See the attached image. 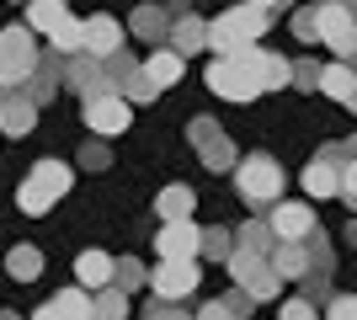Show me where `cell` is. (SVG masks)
Wrapping results in <instances>:
<instances>
[{
  "label": "cell",
  "instance_id": "1",
  "mask_svg": "<svg viewBox=\"0 0 357 320\" xmlns=\"http://www.w3.org/2000/svg\"><path fill=\"white\" fill-rule=\"evenodd\" d=\"M261 54L267 48H235V54H219V59L208 64V91L224 96V102H251V96H261Z\"/></svg>",
  "mask_w": 357,
  "mask_h": 320
},
{
  "label": "cell",
  "instance_id": "2",
  "mask_svg": "<svg viewBox=\"0 0 357 320\" xmlns=\"http://www.w3.org/2000/svg\"><path fill=\"white\" fill-rule=\"evenodd\" d=\"M70 187H75V171L64 166V160H38V166L27 171V182L16 187V208L38 219V213H48Z\"/></svg>",
  "mask_w": 357,
  "mask_h": 320
},
{
  "label": "cell",
  "instance_id": "3",
  "mask_svg": "<svg viewBox=\"0 0 357 320\" xmlns=\"http://www.w3.org/2000/svg\"><path fill=\"white\" fill-rule=\"evenodd\" d=\"M235 192L245 203H251V208H267V203H278L283 198V166H278V160H272V155H245V160H235Z\"/></svg>",
  "mask_w": 357,
  "mask_h": 320
},
{
  "label": "cell",
  "instance_id": "4",
  "mask_svg": "<svg viewBox=\"0 0 357 320\" xmlns=\"http://www.w3.org/2000/svg\"><path fill=\"white\" fill-rule=\"evenodd\" d=\"M267 27H272V11H261V6H235V11H224L219 22H208V48L213 54H235V48L256 43Z\"/></svg>",
  "mask_w": 357,
  "mask_h": 320
},
{
  "label": "cell",
  "instance_id": "5",
  "mask_svg": "<svg viewBox=\"0 0 357 320\" xmlns=\"http://www.w3.org/2000/svg\"><path fill=\"white\" fill-rule=\"evenodd\" d=\"M224 267H229V277H235L240 294H251V305H267V299H278V289H283V277L272 273L267 257H251V251H229L224 257Z\"/></svg>",
  "mask_w": 357,
  "mask_h": 320
},
{
  "label": "cell",
  "instance_id": "6",
  "mask_svg": "<svg viewBox=\"0 0 357 320\" xmlns=\"http://www.w3.org/2000/svg\"><path fill=\"white\" fill-rule=\"evenodd\" d=\"M32 59H38V32H27V27L0 32V91H16L22 75L32 70Z\"/></svg>",
  "mask_w": 357,
  "mask_h": 320
},
{
  "label": "cell",
  "instance_id": "7",
  "mask_svg": "<svg viewBox=\"0 0 357 320\" xmlns=\"http://www.w3.org/2000/svg\"><path fill=\"white\" fill-rule=\"evenodd\" d=\"M314 43L336 48V59H352L357 48V27H352V6H314Z\"/></svg>",
  "mask_w": 357,
  "mask_h": 320
},
{
  "label": "cell",
  "instance_id": "8",
  "mask_svg": "<svg viewBox=\"0 0 357 320\" xmlns=\"http://www.w3.org/2000/svg\"><path fill=\"white\" fill-rule=\"evenodd\" d=\"M298 182H304V192H310V198H336V192H342L347 203L357 198V187H352L357 171H352V160H347V166H331V160H320V155H314Z\"/></svg>",
  "mask_w": 357,
  "mask_h": 320
},
{
  "label": "cell",
  "instance_id": "9",
  "mask_svg": "<svg viewBox=\"0 0 357 320\" xmlns=\"http://www.w3.org/2000/svg\"><path fill=\"white\" fill-rule=\"evenodd\" d=\"M187 139H192L197 160H203L208 171H229V166L240 160V155H235V144L224 139V128H219L213 118H192V123H187Z\"/></svg>",
  "mask_w": 357,
  "mask_h": 320
},
{
  "label": "cell",
  "instance_id": "10",
  "mask_svg": "<svg viewBox=\"0 0 357 320\" xmlns=\"http://www.w3.org/2000/svg\"><path fill=\"white\" fill-rule=\"evenodd\" d=\"M144 283L155 289V299H187V294H197V261H160V267H144Z\"/></svg>",
  "mask_w": 357,
  "mask_h": 320
},
{
  "label": "cell",
  "instance_id": "11",
  "mask_svg": "<svg viewBox=\"0 0 357 320\" xmlns=\"http://www.w3.org/2000/svg\"><path fill=\"white\" fill-rule=\"evenodd\" d=\"M128 123H134V107L123 102L118 91H102V96H91V102H86V128H91V134L112 139V134H123Z\"/></svg>",
  "mask_w": 357,
  "mask_h": 320
},
{
  "label": "cell",
  "instance_id": "12",
  "mask_svg": "<svg viewBox=\"0 0 357 320\" xmlns=\"http://www.w3.org/2000/svg\"><path fill=\"white\" fill-rule=\"evenodd\" d=\"M59 86H70L75 96H102V91H112L107 86V75H102V59H91V54H64V64H59Z\"/></svg>",
  "mask_w": 357,
  "mask_h": 320
},
{
  "label": "cell",
  "instance_id": "13",
  "mask_svg": "<svg viewBox=\"0 0 357 320\" xmlns=\"http://www.w3.org/2000/svg\"><path fill=\"white\" fill-rule=\"evenodd\" d=\"M155 257L160 261H197V224L192 219H165L155 229Z\"/></svg>",
  "mask_w": 357,
  "mask_h": 320
},
{
  "label": "cell",
  "instance_id": "14",
  "mask_svg": "<svg viewBox=\"0 0 357 320\" xmlns=\"http://www.w3.org/2000/svg\"><path fill=\"white\" fill-rule=\"evenodd\" d=\"M59 64H64V54H54V48H48V54H38V59H32V70L22 75V86H16V91L27 96L32 107L54 102V91H59Z\"/></svg>",
  "mask_w": 357,
  "mask_h": 320
},
{
  "label": "cell",
  "instance_id": "15",
  "mask_svg": "<svg viewBox=\"0 0 357 320\" xmlns=\"http://www.w3.org/2000/svg\"><path fill=\"white\" fill-rule=\"evenodd\" d=\"M267 229H272V241H304V235H310L314 229V208L310 203H267Z\"/></svg>",
  "mask_w": 357,
  "mask_h": 320
},
{
  "label": "cell",
  "instance_id": "16",
  "mask_svg": "<svg viewBox=\"0 0 357 320\" xmlns=\"http://www.w3.org/2000/svg\"><path fill=\"white\" fill-rule=\"evenodd\" d=\"M139 70H144V80H149V86H155V91L165 96V86H176V80L187 75V59H181V54H176L171 43H155V54H149V59L139 64Z\"/></svg>",
  "mask_w": 357,
  "mask_h": 320
},
{
  "label": "cell",
  "instance_id": "17",
  "mask_svg": "<svg viewBox=\"0 0 357 320\" xmlns=\"http://www.w3.org/2000/svg\"><path fill=\"white\" fill-rule=\"evenodd\" d=\"M112 48H123V27L112 22V16H91V22H80V48H75V54L102 59V54H112Z\"/></svg>",
  "mask_w": 357,
  "mask_h": 320
},
{
  "label": "cell",
  "instance_id": "18",
  "mask_svg": "<svg viewBox=\"0 0 357 320\" xmlns=\"http://www.w3.org/2000/svg\"><path fill=\"white\" fill-rule=\"evenodd\" d=\"M32 128H38V107L22 91H0V134L22 139V134H32Z\"/></svg>",
  "mask_w": 357,
  "mask_h": 320
},
{
  "label": "cell",
  "instance_id": "19",
  "mask_svg": "<svg viewBox=\"0 0 357 320\" xmlns=\"http://www.w3.org/2000/svg\"><path fill=\"white\" fill-rule=\"evenodd\" d=\"M314 91L331 96L336 107H352L357 102V80H352V64L336 59V64H320V75H314Z\"/></svg>",
  "mask_w": 357,
  "mask_h": 320
},
{
  "label": "cell",
  "instance_id": "20",
  "mask_svg": "<svg viewBox=\"0 0 357 320\" xmlns=\"http://www.w3.org/2000/svg\"><path fill=\"white\" fill-rule=\"evenodd\" d=\"M165 43L176 48L181 59H187V54H203V48H208V22H203V16H171Z\"/></svg>",
  "mask_w": 357,
  "mask_h": 320
},
{
  "label": "cell",
  "instance_id": "21",
  "mask_svg": "<svg viewBox=\"0 0 357 320\" xmlns=\"http://www.w3.org/2000/svg\"><path fill=\"white\" fill-rule=\"evenodd\" d=\"M32 320H91V289H80V283H75V289L54 294V299H48Z\"/></svg>",
  "mask_w": 357,
  "mask_h": 320
},
{
  "label": "cell",
  "instance_id": "22",
  "mask_svg": "<svg viewBox=\"0 0 357 320\" xmlns=\"http://www.w3.org/2000/svg\"><path fill=\"white\" fill-rule=\"evenodd\" d=\"M75 283H80V289H107V283H112V257H107V251H80V257H75Z\"/></svg>",
  "mask_w": 357,
  "mask_h": 320
},
{
  "label": "cell",
  "instance_id": "23",
  "mask_svg": "<svg viewBox=\"0 0 357 320\" xmlns=\"http://www.w3.org/2000/svg\"><path fill=\"white\" fill-rule=\"evenodd\" d=\"M128 27H134V38H144V43H165V32H171V11L155 6V0H144Z\"/></svg>",
  "mask_w": 357,
  "mask_h": 320
},
{
  "label": "cell",
  "instance_id": "24",
  "mask_svg": "<svg viewBox=\"0 0 357 320\" xmlns=\"http://www.w3.org/2000/svg\"><path fill=\"white\" fill-rule=\"evenodd\" d=\"M6 273H11L16 283H38V277H43V251H38V245H11Z\"/></svg>",
  "mask_w": 357,
  "mask_h": 320
},
{
  "label": "cell",
  "instance_id": "25",
  "mask_svg": "<svg viewBox=\"0 0 357 320\" xmlns=\"http://www.w3.org/2000/svg\"><path fill=\"white\" fill-rule=\"evenodd\" d=\"M197 198H192V187H160V198H155V213H160V224L165 219H192Z\"/></svg>",
  "mask_w": 357,
  "mask_h": 320
},
{
  "label": "cell",
  "instance_id": "26",
  "mask_svg": "<svg viewBox=\"0 0 357 320\" xmlns=\"http://www.w3.org/2000/svg\"><path fill=\"white\" fill-rule=\"evenodd\" d=\"M22 6H27V22H22L27 32H48L54 22H64V16H70V6H64V0H22Z\"/></svg>",
  "mask_w": 357,
  "mask_h": 320
},
{
  "label": "cell",
  "instance_id": "27",
  "mask_svg": "<svg viewBox=\"0 0 357 320\" xmlns=\"http://www.w3.org/2000/svg\"><path fill=\"white\" fill-rule=\"evenodd\" d=\"M229 241H235V251H251V257H267L272 245H278V241H272V229H267V219H251V224H240Z\"/></svg>",
  "mask_w": 357,
  "mask_h": 320
},
{
  "label": "cell",
  "instance_id": "28",
  "mask_svg": "<svg viewBox=\"0 0 357 320\" xmlns=\"http://www.w3.org/2000/svg\"><path fill=\"white\" fill-rule=\"evenodd\" d=\"M123 315H128V294H123V289L107 283V289L91 294V320H123Z\"/></svg>",
  "mask_w": 357,
  "mask_h": 320
},
{
  "label": "cell",
  "instance_id": "29",
  "mask_svg": "<svg viewBox=\"0 0 357 320\" xmlns=\"http://www.w3.org/2000/svg\"><path fill=\"white\" fill-rule=\"evenodd\" d=\"M229 251H235V241H229V229H197V257H208V261H224L229 257Z\"/></svg>",
  "mask_w": 357,
  "mask_h": 320
},
{
  "label": "cell",
  "instance_id": "30",
  "mask_svg": "<svg viewBox=\"0 0 357 320\" xmlns=\"http://www.w3.org/2000/svg\"><path fill=\"white\" fill-rule=\"evenodd\" d=\"M112 289H123V294H134V289H144V261H134V257H112Z\"/></svg>",
  "mask_w": 357,
  "mask_h": 320
},
{
  "label": "cell",
  "instance_id": "31",
  "mask_svg": "<svg viewBox=\"0 0 357 320\" xmlns=\"http://www.w3.org/2000/svg\"><path fill=\"white\" fill-rule=\"evenodd\" d=\"M48 43H54V54H75V48H80V22H75V16L54 22V27H48Z\"/></svg>",
  "mask_w": 357,
  "mask_h": 320
},
{
  "label": "cell",
  "instance_id": "32",
  "mask_svg": "<svg viewBox=\"0 0 357 320\" xmlns=\"http://www.w3.org/2000/svg\"><path fill=\"white\" fill-rule=\"evenodd\" d=\"M288 86V59L283 54H261V91H283Z\"/></svg>",
  "mask_w": 357,
  "mask_h": 320
},
{
  "label": "cell",
  "instance_id": "33",
  "mask_svg": "<svg viewBox=\"0 0 357 320\" xmlns=\"http://www.w3.org/2000/svg\"><path fill=\"white\" fill-rule=\"evenodd\" d=\"M118 96H123L128 107H134V102H160V91H155V86L144 80V70H134V75H128V86H123Z\"/></svg>",
  "mask_w": 357,
  "mask_h": 320
},
{
  "label": "cell",
  "instance_id": "34",
  "mask_svg": "<svg viewBox=\"0 0 357 320\" xmlns=\"http://www.w3.org/2000/svg\"><path fill=\"white\" fill-rule=\"evenodd\" d=\"M278 320H320V305H310L304 294H294V299L278 305Z\"/></svg>",
  "mask_w": 357,
  "mask_h": 320
},
{
  "label": "cell",
  "instance_id": "35",
  "mask_svg": "<svg viewBox=\"0 0 357 320\" xmlns=\"http://www.w3.org/2000/svg\"><path fill=\"white\" fill-rule=\"evenodd\" d=\"M314 75H320V64H314V59H288V86L314 91Z\"/></svg>",
  "mask_w": 357,
  "mask_h": 320
},
{
  "label": "cell",
  "instance_id": "36",
  "mask_svg": "<svg viewBox=\"0 0 357 320\" xmlns=\"http://www.w3.org/2000/svg\"><path fill=\"white\" fill-rule=\"evenodd\" d=\"M80 166L86 171H107L112 166V150H107L102 139H91V144H80Z\"/></svg>",
  "mask_w": 357,
  "mask_h": 320
},
{
  "label": "cell",
  "instance_id": "37",
  "mask_svg": "<svg viewBox=\"0 0 357 320\" xmlns=\"http://www.w3.org/2000/svg\"><path fill=\"white\" fill-rule=\"evenodd\" d=\"M326 320H357V299L352 294H326Z\"/></svg>",
  "mask_w": 357,
  "mask_h": 320
},
{
  "label": "cell",
  "instance_id": "38",
  "mask_svg": "<svg viewBox=\"0 0 357 320\" xmlns=\"http://www.w3.org/2000/svg\"><path fill=\"white\" fill-rule=\"evenodd\" d=\"M288 27H294L298 43H314V6H310V11H298V6H294V22H288Z\"/></svg>",
  "mask_w": 357,
  "mask_h": 320
},
{
  "label": "cell",
  "instance_id": "39",
  "mask_svg": "<svg viewBox=\"0 0 357 320\" xmlns=\"http://www.w3.org/2000/svg\"><path fill=\"white\" fill-rule=\"evenodd\" d=\"M144 320H192L187 310H176V299H155V305L144 310Z\"/></svg>",
  "mask_w": 357,
  "mask_h": 320
},
{
  "label": "cell",
  "instance_id": "40",
  "mask_svg": "<svg viewBox=\"0 0 357 320\" xmlns=\"http://www.w3.org/2000/svg\"><path fill=\"white\" fill-rule=\"evenodd\" d=\"M224 305H229V315H235V320H245V315H251V294H224Z\"/></svg>",
  "mask_w": 357,
  "mask_h": 320
},
{
  "label": "cell",
  "instance_id": "41",
  "mask_svg": "<svg viewBox=\"0 0 357 320\" xmlns=\"http://www.w3.org/2000/svg\"><path fill=\"white\" fill-rule=\"evenodd\" d=\"M192 320H235V315H229V305H224V299H208V305L197 310Z\"/></svg>",
  "mask_w": 357,
  "mask_h": 320
},
{
  "label": "cell",
  "instance_id": "42",
  "mask_svg": "<svg viewBox=\"0 0 357 320\" xmlns=\"http://www.w3.org/2000/svg\"><path fill=\"white\" fill-rule=\"evenodd\" d=\"M245 6H261V11H283V6H294V0H245Z\"/></svg>",
  "mask_w": 357,
  "mask_h": 320
},
{
  "label": "cell",
  "instance_id": "43",
  "mask_svg": "<svg viewBox=\"0 0 357 320\" xmlns=\"http://www.w3.org/2000/svg\"><path fill=\"white\" fill-rule=\"evenodd\" d=\"M0 320H22V315H6V310H0Z\"/></svg>",
  "mask_w": 357,
  "mask_h": 320
},
{
  "label": "cell",
  "instance_id": "44",
  "mask_svg": "<svg viewBox=\"0 0 357 320\" xmlns=\"http://www.w3.org/2000/svg\"><path fill=\"white\" fill-rule=\"evenodd\" d=\"M16 6H22V0H16Z\"/></svg>",
  "mask_w": 357,
  "mask_h": 320
}]
</instances>
